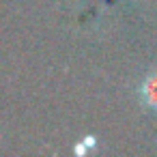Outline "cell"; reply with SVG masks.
Masks as SVG:
<instances>
[{
  "label": "cell",
  "mask_w": 157,
  "mask_h": 157,
  "mask_svg": "<svg viewBox=\"0 0 157 157\" xmlns=\"http://www.w3.org/2000/svg\"><path fill=\"white\" fill-rule=\"evenodd\" d=\"M138 99H140V103L148 112L157 114V69H151L140 80V84H138Z\"/></svg>",
  "instance_id": "6da1fadb"
}]
</instances>
